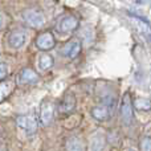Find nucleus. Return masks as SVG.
I'll return each instance as SVG.
<instances>
[{
	"instance_id": "1",
	"label": "nucleus",
	"mask_w": 151,
	"mask_h": 151,
	"mask_svg": "<svg viewBox=\"0 0 151 151\" xmlns=\"http://www.w3.org/2000/svg\"><path fill=\"white\" fill-rule=\"evenodd\" d=\"M21 16H23V20L25 21V24L31 28H41L45 24L44 15L37 9H25L23 11Z\"/></svg>"
},
{
	"instance_id": "2",
	"label": "nucleus",
	"mask_w": 151,
	"mask_h": 151,
	"mask_svg": "<svg viewBox=\"0 0 151 151\" xmlns=\"http://www.w3.org/2000/svg\"><path fill=\"white\" fill-rule=\"evenodd\" d=\"M78 24L80 23H78L77 17H74L72 15H66L60 19V21L56 25V29H57V32H60L63 35H69L78 28Z\"/></svg>"
},
{
	"instance_id": "3",
	"label": "nucleus",
	"mask_w": 151,
	"mask_h": 151,
	"mask_svg": "<svg viewBox=\"0 0 151 151\" xmlns=\"http://www.w3.org/2000/svg\"><path fill=\"white\" fill-rule=\"evenodd\" d=\"M121 119L125 125H130L133 122V101H131L130 93H125L121 104Z\"/></svg>"
},
{
	"instance_id": "4",
	"label": "nucleus",
	"mask_w": 151,
	"mask_h": 151,
	"mask_svg": "<svg viewBox=\"0 0 151 151\" xmlns=\"http://www.w3.org/2000/svg\"><path fill=\"white\" fill-rule=\"evenodd\" d=\"M36 47L39 48L40 50H44V52H48V50L53 49L56 45V39L55 36H53L52 32L47 31V32H42V33H40L39 36H37L36 39Z\"/></svg>"
},
{
	"instance_id": "5",
	"label": "nucleus",
	"mask_w": 151,
	"mask_h": 151,
	"mask_svg": "<svg viewBox=\"0 0 151 151\" xmlns=\"http://www.w3.org/2000/svg\"><path fill=\"white\" fill-rule=\"evenodd\" d=\"M16 123L17 126L24 131L27 133L28 135H32L35 134V131L37 130V122L33 117H29V115H19L16 118Z\"/></svg>"
},
{
	"instance_id": "6",
	"label": "nucleus",
	"mask_w": 151,
	"mask_h": 151,
	"mask_svg": "<svg viewBox=\"0 0 151 151\" xmlns=\"http://www.w3.org/2000/svg\"><path fill=\"white\" fill-rule=\"evenodd\" d=\"M111 106L113 105H110V104H105V105H97V106L91 107V110H90L91 117L94 119L99 121V122H104V121L109 119Z\"/></svg>"
},
{
	"instance_id": "7",
	"label": "nucleus",
	"mask_w": 151,
	"mask_h": 151,
	"mask_svg": "<svg viewBox=\"0 0 151 151\" xmlns=\"http://www.w3.org/2000/svg\"><path fill=\"white\" fill-rule=\"evenodd\" d=\"M105 146H106V135H105V133L99 130L96 131L90 137V141H89L90 151H104Z\"/></svg>"
},
{
	"instance_id": "8",
	"label": "nucleus",
	"mask_w": 151,
	"mask_h": 151,
	"mask_svg": "<svg viewBox=\"0 0 151 151\" xmlns=\"http://www.w3.org/2000/svg\"><path fill=\"white\" fill-rule=\"evenodd\" d=\"M74 107H76V97L72 91H68V93H65V96L61 98V101L58 102L57 109L60 113L66 114V113H70Z\"/></svg>"
},
{
	"instance_id": "9",
	"label": "nucleus",
	"mask_w": 151,
	"mask_h": 151,
	"mask_svg": "<svg viewBox=\"0 0 151 151\" xmlns=\"http://www.w3.org/2000/svg\"><path fill=\"white\" fill-rule=\"evenodd\" d=\"M53 115H55V106H53L52 102L45 101L41 105V110H40V121H41V125L47 126L52 122Z\"/></svg>"
},
{
	"instance_id": "10",
	"label": "nucleus",
	"mask_w": 151,
	"mask_h": 151,
	"mask_svg": "<svg viewBox=\"0 0 151 151\" xmlns=\"http://www.w3.org/2000/svg\"><path fill=\"white\" fill-rule=\"evenodd\" d=\"M81 52V44L80 41H76V40H72V41L66 42L63 48H61V55L66 58H76Z\"/></svg>"
},
{
	"instance_id": "11",
	"label": "nucleus",
	"mask_w": 151,
	"mask_h": 151,
	"mask_svg": "<svg viewBox=\"0 0 151 151\" xmlns=\"http://www.w3.org/2000/svg\"><path fill=\"white\" fill-rule=\"evenodd\" d=\"M17 81L21 85H32V83L39 82V76H37V73L35 70H32V69H29V68H25L20 72V74H19V77H17Z\"/></svg>"
},
{
	"instance_id": "12",
	"label": "nucleus",
	"mask_w": 151,
	"mask_h": 151,
	"mask_svg": "<svg viewBox=\"0 0 151 151\" xmlns=\"http://www.w3.org/2000/svg\"><path fill=\"white\" fill-rule=\"evenodd\" d=\"M27 41V33L24 31H15L9 35L8 37V44L13 49H19L21 48Z\"/></svg>"
},
{
	"instance_id": "13",
	"label": "nucleus",
	"mask_w": 151,
	"mask_h": 151,
	"mask_svg": "<svg viewBox=\"0 0 151 151\" xmlns=\"http://www.w3.org/2000/svg\"><path fill=\"white\" fill-rule=\"evenodd\" d=\"M15 83H16V81L12 80V78H11V80L0 81V102H1L3 99H5L11 94V91L15 88Z\"/></svg>"
},
{
	"instance_id": "14",
	"label": "nucleus",
	"mask_w": 151,
	"mask_h": 151,
	"mask_svg": "<svg viewBox=\"0 0 151 151\" xmlns=\"http://www.w3.org/2000/svg\"><path fill=\"white\" fill-rule=\"evenodd\" d=\"M66 151H85V146L81 138L78 137H72L66 141Z\"/></svg>"
},
{
	"instance_id": "15",
	"label": "nucleus",
	"mask_w": 151,
	"mask_h": 151,
	"mask_svg": "<svg viewBox=\"0 0 151 151\" xmlns=\"http://www.w3.org/2000/svg\"><path fill=\"white\" fill-rule=\"evenodd\" d=\"M55 64V60L53 57L49 55V53H42L39 57V68L40 70H49L50 68Z\"/></svg>"
},
{
	"instance_id": "16",
	"label": "nucleus",
	"mask_w": 151,
	"mask_h": 151,
	"mask_svg": "<svg viewBox=\"0 0 151 151\" xmlns=\"http://www.w3.org/2000/svg\"><path fill=\"white\" fill-rule=\"evenodd\" d=\"M134 107L137 110H143V111H147V110L151 109V101L147 98H137L135 101L133 102Z\"/></svg>"
},
{
	"instance_id": "17",
	"label": "nucleus",
	"mask_w": 151,
	"mask_h": 151,
	"mask_svg": "<svg viewBox=\"0 0 151 151\" xmlns=\"http://www.w3.org/2000/svg\"><path fill=\"white\" fill-rule=\"evenodd\" d=\"M141 151H151V137H146L142 139Z\"/></svg>"
},
{
	"instance_id": "18",
	"label": "nucleus",
	"mask_w": 151,
	"mask_h": 151,
	"mask_svg": "<svg viewBox=\"0 0 151 151\" xmlns=\"http://www.w3.org/2000/svg\"><path fill=\"white\" fill-rule=\"evenodd\" d=\"M8 74V65L4 63H0V81H3Z\"/></svg>"
},
{
	"instance_id": "19",
	"label": "nucleus",
	"mask_w": 151,
	"mask_h": 151,
	"mask_svg": "<svg viewBox=\"0 0 151 151\" xmlns=\"http://www.w3.org/2000/svg\"><path fill=\"white\" fill-rule=\"evenodd\" d=\"M5 25H7V16H5L3 12H0V31L4 29Z\"/></svg>"
},
{
	"instance_id": "20",
	"label": "nucleus",
	"mask_w": 151,
	"mask_h": 151,
	"mask_svg": "<svg viewBox=\"0 0 151 151\" xmlns=\"http://www.w3.org/2000/svg\"><path fill=\"white\" fill-rule=\"evenodd\" d=\"M28 1H33V0H28Z\"/></svg>"
}]
</instances>
